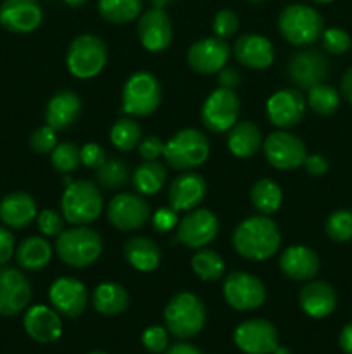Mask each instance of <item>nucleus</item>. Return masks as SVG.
I'll list each match as a JSON object with an SVG mask.
<instances>
[{
	"instance_id": "nucleus-1",
	"label": "nucleus",
	"mask_w": 352,
	"mask_h": 354,
	"mask_svg": "<svg viewBox=\"0 0 352 354\" xmlns=\"http://www.w3.org/2000/svg\"><path fill=\"white\" fill-rule=\"evenodd\" d=\"M231 244L242 258L248 261H266L280 249L282 232L269 216L255 214L237 225L231 235Z\"/></svg>"
},
{
	"instance_id": "nucleus-2",
	"label": "nucleus",
	"mask_w": 352,
	"mask_h": 354,
	"mask_svg": "<svg viewBox=\"0 0 352 354\" xmlns=\"http://www.w3.org/2000/svg\"><path fill=\"white\" fill-rule=\"evenodd\" d=\"M104 241L99 232L86 225H76L62 232L55 241V252L64 265L71 268H86L100 258Z\"/></svg>"
},
{
	"instance_id": "nucleus-3",
	"label": "nucleus",
	"mask_w": 352,
	"mask_h": 354,
	"mask_svg": "<svg viewBox=\"0 0 352 354\" xmlns=\"http://www.w3.org/2000/svg\"><path fill=\"white\" fill-rule=\"evenodd\" d=\"M104 211V196L90 180H76L66 187L61 197V213L71 225H88Z\"/></svg>"
},
{
	"instance_id": "nucleus-4",
	"label": "nucleus",
	"mask_w": 352,
	"mask_h": 354,
	"mask_svg": "<svg viewBox=\"0 0 352 354\" xmlns=\"http://www.w3.org/2000/svg\"><path fill=\"white\" fill-rule=\"evenodd\" d=\"M211 152L209 138L195 128L179 130L166 142L164 161L176 171H192L207 161Z\"/></svg>"
},
{
	"instance_id": "nucleus-5",
	"label": "nucleus",
	"mask_w": 352,
	"mask_h": 354,
	"mask_svg": "<svg viewBox=\"0 0 352 354\" xmlns=\"http://www.w3.org/2000/svg\"><path fill=\"white\" fill-rule=\"evenodd\" d=\"M206 306L193 292H178L164 308V322L169 334L178 339H190L200 334L206 325Z\"/></svg>"
},
{
	"instance_id": "nucleus-6",
	"label": "nucleus",
	"mask_w": 352,
	"mask_h": 354,
	"mask_svg": "<svg viewBox=\"0 0 352 354\" xmlns=\"http://www.w3.org/2000/svg\"><path fill=\"white\" fill-rule=\"evenodd\" d=\"M323 17L313 7L290 3L278 16L280 35L295 47H307L323 35Z\"/></svg>"
},
{
	"instance_id": "nucleus-7",
	"label": "nucleus",
	"mask_w": 352,
	"mask_h": 354,
	"mask_svg": "<svg viewBox=\"0 0 352 354\" xmlns=\"http://www.w3.org/2000/svg\"><path fill=\"white\" fill-rule=\"evenodd\" d=\"M162 100L159 80L148 71H137L126 80L121 93V106L128 116L145 118L157 111Z\"/></svg>"
},
{
	"instance_id": "nucleus-8",
	"label": "nucleus",
	"mask_w": 352,
	"mask_h": 354,
	"mask_svg": "<svg viewBox=\"0 0 352 354\" xmlns=\"http://www.w3.org/2000/svg\"><path fill=\"white\" fill-rule=\"evenodd\" d=\"M109 52L106 41L97 35H79L69 44L66 64L69 73L79 80H90L106 66Z\"/></svg>"
},
{
	"instance_id": "nucleus-9",
	"label": "nucleus",
	"mask_w": 352,
	"mask_h": 354,
	"mask_svg": "<svg viewBox=\"0 0 352 354\" xmlns=\"http://www.w3.org/2000/svg\"><path fill=\"white\" fill-rule=\"evenodd\" d=\"M240 116V99L235 90L219 88L213 90L202 104L200 120L204 127L213 133H226L231 130Z\"/></svg>"
},
{
	"instance_id": "nucleus-10",
	"label": "nucleus",
	"mask_w": 352,
	"mask_h": 354,
	"mask_svg": "<svg viewBox=\"0 0 352 354\" xmlns=\"http://www.w3.org/2000/svg\"><path fill=\"white\" fill-rule=\"evenodd\" d=\"M223 296L233 310L252 311L264 304L266 287L259 277L237 270L224 277Z\"/></svg>"
},
{
	"instance_id": "nucleus-11",
	"label": "nucleus",
	"mask_w": 352,
	"mask_h": 354,
	"mask_svg": "<svg viewBox=\"0 0 352 354\" xmlns=\"http://www.w3.org/2000/svg\"><path fill=\"white\" fill-rule=\"evenodd\" d=\"M262 152L264 158L273 168L290 171L304 165L307 156L306 144L297 135L289 131H273L262 142Z\"/></svg>"
},
{
	"instance_id": "nucleus-12",
	"label": "nucleus",
	"mask_w": 352,
	"mask_h": 354,
	"mask_svg": "<svg viewBox=\"0 0 352 354\" xmlns=\"http://www.w3.org/2000/svg\"><path fill=\"white\" fill-rule=\"evenodd\" d=\"M219 232V220L206 207L188 211L176 225V239L188 249H202L209 245Z\"/></svg>"
},
{
	"instance_id": "nucleus-13",
	"label": "nucleus",
	"mask_w": 352,
	"mask_h": 354,
	"mask_svg": "<svg viewBox=\"0 0 352 354\" xmlns=\"http://www.w3.org/2000/svg\"><path fill=\"white\" fill-rule=\"evenodd\" d=\"M107 218L121 232L140 230L150 218V206L138 194H117L107 204Z\"/></svg>"
},
{
	"instance_id": "nucleus-14",
	"label": "nucleus",
	"mask_w": 352,
	"mask_h": 354,
	"mask_svg": "<svg viewBox=\"0 0 352 354\" xmlns=\"http://www.w3.org/2000/svg\"><path fill=\"white\" fill-rule=\"evenodd\" d=\"M233 341L245 354H273L278 349V330L264 318H252L235 328Z\"/></svg>"
},
{
	"instance_id": "nucleus-15",
	"label": "nucleus",
	"mask_w": 352,
	"mask_h": 354,
	"mask_svg": "<svg viewBox=\"0 0 352 354\" xmlns=\"http://www.w3.org/2000/svg\"><path fill=\"white\" fill-rule=\"evenodd\" d=\"M31 301V283L21 270L0 266V317H16Z\"/></svg>"
},
{
	"instance_id": "nucleus-16",
	"label": "nucleus",
	"mask_w": 352,
	"mask_h": 354,
	"mask_svg": "<svg viewBox=\"0 0 352 354\" xmlns=\"http://www.w3.org/2000/svg\"><path fill=\"white\" fill-rule=\"evenodd\" d=\"M307 109L306 97L297 88H283L273 93L266 104V114L273 127L289 130L302 121Z\"/></svg>"
},
{
	"instance_id": "nucleus-17",
	"label": "nucleus",
	"mask_w": 352,
	"mask_h": 354,
	"mask_svg": "<svg viewBox=\"0 0 352 354\" xmlns=\"http://www.w3.org/2000/svg\"><path fill=\"white\" fill-rule=\"evenodd\" d=\"M231 55L226 40L217 37H207L197 40L186 52V62L190 68L200 75L219 73L228 64Z\"/></svg>"
},
{
	"instance_id": "nucleus-18",
	"label": "nucleus",
	"mask_w": 352,
	"mask_h": 354,
	"mask_svg": "<svg viewBox=\"0 0 352 354\" xmlns=\"http://www.w3.org/2000/svg\"><path fill=\"white\" fill-rule=\"evenodd\" d=\"M52 308L66 318H78L88 306V290L85 283L72 277H61L54 280L48 289Z\"/></svg>"
},
{
	"instance_id": "nucleus-19",
	"label": "nucleus",
	"mask_w": 352,
	"mask_h": 354,
	"mask_svg": "<svg viewBox=\"0 0 352 354\" xmlns=\"http://www.w3.org/2000/svg\"><path fill=\"white\" fill-rule=\"evenodd\" d=\"M328 71H330L328 59L324 57L323 52L316 48H304V50L295 52L286 66L289 78L300 90H309L317 83H323Z\"/></svg>"
},
{
	"instance_id": "nucleus-20",
	"label": "nucleus",
	"mask_w": 352,
	"mask_h": 354,
	"mask_svg": "<svg viewBox=\"0 0 352 354\" xmlns=\"http://www.w3.org/2000/svg\"><path fill=\"white\" fill-rule=\"evenodd\" d=\"M137 31L145 50L157 54L171 45L173 23L164 9L152 7L145 10L138 19Z\"/></svg>"
},
{
	"instance_id": "nucleus-21",
	"label": "nucleus",
	"mask_w": 352,
	"mask_h": 354,
	"mask_svg": "<svg viewBox=\"0 0 352 354\" xmlns=\"http://www.w3.org/2000/svg\"><path fill=\"white\" fill-rule=\"evenodd\" d=\"M38 0H3L0 3V24L10 33H31L41 24Z\"/></svg>"
},
{
	"instance_id": "nucleus-22",
	"label": "nucleus",
	"mask_w": 352,
	"mask_h": 354,
	"mask_svg": "<svg viewBox=\"0 0 352 354\" xmlns=\"http://www.w3.org/2000/svg\"><path fill=\"white\" fill-rule=\"evenodd\" d=\"M23 327L26 334L40 344H52L62 335L61 315L54 308L43 304L28 308L23 318Z\"/></svg>"
},
{
	"instance_id": "nucleus-23",
	"label": "nucleus",
	"mask_w": 352,
	"mask_h": 354,
	"mask_svg": "<svg viewBox=\"0 0 352 354\" xmlns=\"http://www.w3.org/2000/svg\"><path fill=\"white\" fill-rule=\"evenodd\" d=\"M207 194V183L202 175L195 171H183L171 182L168 190V201L173 209L192 211L199 206Z\"/></svg>"
},
{
	"instance_id": "nucleus-24",
	"label": "nucleus",
	"mask_w": 352,
	"mask_h": 354,
	"mask_svg": "<svg viewBox=\"0 0 352 354\" xmlns=\"http://www.w3.org/2000/svg\"><path fill=\"white\" fill-rule=\"evenodd\" d=\"M233 55L242 66L248 69H266L275 61V47L264 35L247 33L237 38Z\"/></svg>"
},
{
	"instance_id": "nucleus-25",
	"label": "nucleus",
	"mask_w": 352,
	"mask_h": 354,
	"mask_svg": "<svg viewBox=\"0 0 352 354\" xmlns=\"http://www.w3.org/2000/svg\"><path fill=\"white\" fill-rule=\"evenodd\" d=\"M280 270L285 277L295 282H309L320 272V258L314 249L307 245H290L280 256Z\"/></svg>"
},
{
	"instance_id": "nucleus-26",
	"label": "nucleus",
	"mask_w": 352,
	"mask_h": 354,
	"mask_svg": "<svg viewBox=\"0 0 352 354\" xmlns=\"http://www.w3.org/2000/svg\"><path fill=\"white\" fill-rule=\"evenodd\" d=\"M38 207L37 201L23 190L10 192L0 201V220L7 228L21 230L37 220Z\"/></svg>"
},
{
	"instance_id": "nucleus-27",
	"label": "nucleus",
	"mask_w": 352,
	"mask_h": 354,
	"mask_svg": "<svg viewBox=\"0 0 352 354\" xmlns=\"http://www.w3.org/2000/svg\"><path fill=\"white\" fill-rule=\"evenodd\" d=\"M299 304L311 318H326L337 308V292L323 280H309L299 292Z\"/></svg>"
},
{
	"instance_id": "nucleus-28",
	"label": "nucleus",
	"mask_w": 352,
	"mask_h": 354,
	"mask_svg": "<svg viewBox=\"0 0 352 354\" xmlns=\"http://www.w3.org/2000/svg\"><path fill=\"white\" fill-rule=\"evenodd\" d=\"M79 114H81V99L72 90H61L48 100L45 121L55 131H64L78 121Z\"/></svg>"
},
{
	"instance_id": "nucleus-29",
	"label": "nucleus",
	"mask_w": 352,
	"mask_h": 354,
	"mask_svg": "<svg viewBox=\"0 0 352 354\" xmlns=\"http://www.w3.org/2000/svg\"><path fill=\"white\" fill-rule=\"evenodd\" d=\"M123 256L130 266L141 273H150L159 268L162 261V251L152 239L145 235H135L126 241L123 248Z\"/></svg>"
},
{
	"instance_id": "nucleus-30",
	"label": "nucleus",
	"mask_w": 352,
	"mask_h": 354,
	"mask_svg": "<svg viewBox=\"0 0 352 354\" xmlns=\"http://www.w3.org/2000/svg\"><path fill=\"white\" fill-rule=\"evenodd\" d=\"M228 149L233 156L242 159L252 158L262 149L261 128L252 121H240L228 131Z\"/></svg>"
},
{
	"instance_id": "nucleus-31",
	"label": "nucleus",
	"mask_w": 352,
	"mask_h": 354,
	"mask_svg": "<svg viewBox=\"0 0 352 354\" xmlns=\"http://www.w3.org/2000/svg\"><path fill=\"white\" fill-rule=\"evenodd\" d=\"M16 261L23 272H40L50 263L52 245L45 237L31 235L16 248Z\"/></svg>"
},
{
	"instance_id": "nucleus-32",
	"label": "nucleus",
	"mask_w": 352,
	"mask_h": 354,
	"mask_svg": "<svg viewBox=\"0 0 352 354\" xmlns=\"http://www.w3.org/2000/svg\"><path fill=\"white\" fill-rule=\"evenodd\" d=\"M93 308L104 317H117L124 313L130 304V294L116 282H104L97 286L92 296Z\"/></svg>"
},
{
	"instance_id": "nucleus-33",
	"label": "nucleus",
	"mask_w": 352,
	"mask_h": 354,
	"mask_svg": "<svg viewBox=\"0 0 352 354\" xmlns=\"http://www.w3.org/2000/svg\"><path fill=\"white\" fill-rule=\"evenodd\" d=\"M168 180V169L159 161H144L135 168L131 183L141 196H155Z\"/></svg>"
},
{
	"instance_id": "nucleus-34",
	"label": "nucleus",
	"mask_w": 352,
	"mask_h": 354,
	"mask_svg": "<svg viewBox=\"0 0 352 354\" xmlns=\"http://www.w3.org/2000/svg\"><path fill=\"white\" fill-rule=\"evenodd\" d=\"M251 203L259 214L276 213L283 203L282 187L269 178L257 180L251 189Z\"/></svg>"
},
{
	"instance_id": "nucleus-35",
	"label": "nucleus",
	"mask_w": 352,
	"mask_h": 354,
	"mask_svg": "<svg viewBox=\"0 0 352 354\" xmlns=\"http://www.w3.org/2000/svg\"><path fill=\"white\" fill-rule=\"evenodd\" d=\"M192 270L204 282H216L226 273V263L214 249H199L192 258Z\"/></svg>"
},
{
	"instance_id": "nucleus-36",
	"label": "nucleus",
	"mask_w": 352,
	"mask_h": 354,
	"mask_svg": "<svg viewBox=\"0 0 352 354\" xmlns=\"http://www.w3.org/2000/svg\"><path fill=\"white\" fill-rule=\"evenodd\" d=\"M99 12L107 23L126 24L140 16L144 2L141 0H99Z\"/></svg>"
},
{
	"instance_id": "nucleus-37",
	"label": "nucleus",
	"mask_w": 352,
	"mask_h": 354,
	"mask_svg": "<svg viewBox=\"0 0 352 354\" xmlns=\"http://www.w3.org/2000/svg\"><path fill=\"white\" fill-rule=\"evenodd\" d=\"M307 107L320 116H331L340 106V95L333 86L317 83L307 90Z\"/></svg>"
},
{
	"instance_id": "nucleus-38",
	"label": "nucleus",
	"mask_w": 352,
	"mask_h": 354,
	"mask_svg": "<svg viewBox=\"0 0 352 354\" xmlns=\"http://www.w3.org/2000/svg\"><path fill=\"white\" fill-rule=\"evenodd\" d=\"M141 140V128L133 118H119L110 128V142L121 152H130Z\"/></svg>"
},
{
	"instance_id": "nucleus-39",
	"label": "nucleus",
	"mask_w": 352,
	"mask_h": 354,
	"mask_svg": "<svg viewBox=\"0 0 352 354\" xmlns=\"http://www.w3.org/2000/svg\"><path fill=\"white\" fill-rule=\"evenodd\" d=\"M50 165L55 171L68 175V173L76 171L81 165V156H79V147L72 142H62L55 145L54 151L50 152Z\"/></svg>"
},
{
	"instance_id": "nucleus-40",
	"label": "nucleus",
	"mask_w": 352,
	"mask_h": 354,
	"mask_svg": "<svg viewBox=\"0 0 352 354\" xmlns=\"http://www.w3.org/2000/svg\"><path fill=\"white\" fill-rule=\"evenodd\" d=\"M130 178V168L121 159H106L100 168H97V180L106 189H119Z\"/></svg>"
},
{
	"instance_id": "nucleus-41",
	"label": "nucleus",
	"mask_w": 352,
	"mask_h": 354,
	"mask_svg": "<svg viewBox=\"0 0 352 354\" xmlns=\"http://www.w3.org/2000/svg\"><path fill=\"white\" fill-rule=\"evenodd\" d=\"M324 232L333 242L352 241V211H333L324 223Z\"/></svg>"
},
{
	"instance_id": "nucleus-42",
	"label": "nucleus",
	"mask_w": 352,
	"mask_h": 354,
	"mask_svg": "<svg viewBox=\"0 0 352 354\" xmlns=\"http://www.w3.org/2000/svg\"><path fill=\"white\" fill-rule=\"evenodd\" d=\"M321 41H323L324 50L333 55L345 54L351 48L352 44L349 33L342 30V28H328V30H323Z\"/></svg>"
},
{
	"instance_id": "nucleus-43",
	"label": "nucleus",
	"mask_w": 352,
	"mask_h": 354,
	"mask_svg": "<svg viewBox=\"0 0 352 354\" xmlns=\"http://www.w3.org/2000/svg\"><path fill=\"white\" fill-rule=\"evenodd\" d=\"M238 26H240V21H238V16L235 10L221 9L219 12L214 16V21H213L214 37L226 40V38H231L235 33H237Z\"/></svg>"
},
{
	"instance_id": "nucleus-44",
	"label": "nucleus",
	"mask_w": 352,
	"mask_h": 354,
	"mask_svg": "<svg viewBox=\"0 0 352 354\" xmlns=\"http://www.w3.org/2000/svg\"><path fill=\"white\" fill-rule=\"evenodd\" d=\"M57 145V131L48 124L37 128L30 137V147L37 154H50Z\"/></svg>"
},
{
	"instance_id": "nucleus-45",
	"label": "nucleus",
	"mask_w": 352,
	"mask_h": 354,
	"mask_svg": "<svg viewBox=\"0 0 352 354\" xmlns=\"http://www.w3.org/2000/svg\"><path fill=\"white\" fill-rule=\"evenodd\" d=\"M64 216L62 213H57L54 209H43L38 213L37 216V225L38 230L45 235V237H55L64 232Z\"/></svg>"
},
{
	"instance_id": "nucleus-46",
	"label": "nucleus",
	"mask_w": 352,
	"mask_h": 354,
	"mask_svg": "<svg viewBox=\"0 0 352 354\" xmlns=\"http://www.w3.org/2000/svg\"><path fill=\"white\" fill-rule=\"evenodd\" d=\"M141 344L148 353L162 354L168 349V330L161 325H152L141 334Z\"/></svg>"
},
{
	"instance_id": "nucleus-47",
	"label": "nucleus",
	"mask_w": 352,
	"mask_h": 354,
	"mask_svg": "<svg viewBox=\"0 0 352 354\" xmlns=\"http://www.w3.org/2000/svg\"><path fill=\"white\" fill-rule=\"evenodd\" d=\"M79 156H81V165H85L86 168L95 169L100 168L107 159L106 149L100 144H95V142H88L83 147H79Z\"/></svg>"
},
{
	"instance_id": "nucleus-48",
	"label": "nucleus",
	"mask_w": 352,
	"mask_h": 354,
	"mask_svg": "<svg viewBox=\"0 0 352 354\" xmlns=\"http://www.w3.org/2000/svg\"><path fill=\"white\" fill-rule=\"evenodd\" d=\"M164 145L166 142H162L157 135H148V137L141 138L137 149L144 161H157L164 154Z\"/></svg>"
},
{
	"instance_id": "nucleus-49",
	"label": "nucleus",
	"mask_w": 352,
	"mask_h": 354,
	"mask_svg": "<svg viewBox=\"0 0 352 354\" xmlns=\"http://www.w3.org/2000/svg\"><path fill=\"white\" fill-rule=\"evenodd\" d=\"M178 214H176V211L173 207L171 209L162 207V209L155 211V214L152 216V227L162 234V232H171L178 225Z\"/></svg>"
},
{
	"instance_id": "nucleus-50",
	"label": "nucleus",
	"mask_w": 352,
	"mask_h": 354,
	"mask_svg": "<svg viewBox=\"0 0 352 354\" xmlns=\"http://www.w3.org/2000/svg\"><path fill=\"white\" fill-rule=\"evenodd\" d=\"M16 252V241L7 227H0V266H6Z\"/></svg>"
},
{
	"instance_id": "nucleus-51",
	"label": "nucleus",
	"mask_w": 352,
	"mask_h": 354,
	"mask_svg": "<svg viewBox=\"0 0 352 354\" xmlns=\"http://www.w3.org/2000/svg\"><path fill=\"white\" fill-rule=\"evenodd\" d=\"M302 166L311 176H323L328 171V161L320 154L306 156Z\"/></svg>"
},
{
	"instance_id": "nucleus-52",
	"label": "nucleus",
	"mask_w": 352,
	"mask_h": 354,
	"mask_svg": "<svg viewBox=\"0 0 352 354\" xmlns=\"http://www.w3.org/2000/svg\"><path fill=\"white\" fill-rule=\"evenodd\" d=\"M240 80H242L240 73H238L235 68H228V66H224V68L219 71V83L223 88L235 90L238 85H240Z\"/></svg>"
},
{
	"instance_id": "nucleus-53",
	"label": "nucleus",
	"mask_w": 352,
	"mask_h": 354,
	"mask_svg": "<svg viewBox=\"0 0 352 354\" xmlns=\"http://www.w3.org/2000/svg\"><path fill=\"white\" fill-rule=\"evenodd\" d=\"M338 344H340L342 351L345 354H352V322L342 328L340 337H338Z\"/></svg>"
},
{
	"instance_id": "nucleus-54",
	"label": "nucleus",
	"mask_w": 352,
	"mask_h": 354,
	"mask_svg": "<svg viewBox=\"0 0 352 354\" xmlns=\"http://www.w3.org/2000/svg\"><path fill=\"white\" fill-rule=\"evenodd\" d=\"M164 354H202L199 348H195L193 344H188V342H176L171 348H168Z\"/></svg>"
},
{
	"instance_id": "nucleus-55",
	"label": "nucleus",
	"mask_w": 352,
	"mask_h": 354,
	"mask_svg": "<svg viewBox=\"0 0 352 354\" xmlns=\"http://www.w3.org/2000/svg\"><path fill=\"white\" fill-rule=\"evenodd\" d=\"M340 90H342V95H344V99L347 100L349 104H352V66L347 69V71H345L344 78H342Z\"/></svg>"
},
{
	"instance_id": "nucleus-56",
	"label": "nucleus",
	"mask_w": 352,
	"mask_h": 354,
	"mask_svg": "<svg viewBox=\"0 0 352 354\" xmlns=\"http://www.w3.org/2000/svg\"><path fill=\"white\" fill-rule=\"evenodd\" d=\"M150 2H152V6L157 7V9H164V7L171 6L175 0H150Z\"/></svg>"
},
{
	"instance_id": "nucleus-57",
	"label": "nucleus",
	"mask_w": 352,
	"mask_h": 354,
	"mask_svg": "<svg viewBox=\"0 0 352 354\" xmlns=\"http://www.w3.org/2000/svg\"><path fill=\"white\" fill-rule=\"evenodd\" d=\"M64 2L71 7H81V6H85L88 0H64Z\"/></svg>"
},
{
	"instance_id": "nucleus-58",
	"label": "nucleus",
	"mask_w": 352,
	"mask_h": 354,
	"mask_svg": "<svg viewBox=\"0 0 352 354\" xmlns=\"http://www.w3.org/2000/svg\"><path fill=\"white\" fill-rule=\"evenodd\" d=\"M273 354H290L289 351H286V349L285 348H280V346H278V349H276V351L275 353H273Z\"/></svg>"
},
{
	"instance_id": "nucleus-59",
	"label": "nucleus",
	"mask_w": 352,
	"mask_h": 354,
	"mask_svg": "<svg viewBox=\"0 0 352 354\" xmlns=\"http://www.w3.org/2000/svg\"><path fill=\"white\" fill-rule=\"evenodd\" d=\"M313 2H316V3H330V2H333V0H313Z\"/></svg>"
},
{
	"instance_id": "nucleus-60",
	"label": "nucleus",
	"mask_w": 352,
	"mask_h": 354,
	"mask_svg": "<svg viewBox=\"0 0 352 354\" xmlns=\"http://www.w3.org/2000/svg\"><path fill=\"white\" fill-rule=\"evenodd\" d=\"M88 354H107V353H102V351H93V353H88Z\"/></svg>"
},
{
	"instance_id": "nucleus-61",
	"label": "nucleus",
	"mask_w": 352,
	"mask_h": 354,
	"mask_svg": "<svg viewBox=\"0 0 352 354\" xmlns=\"http://www.w3.org/2000/svg\"><path fill=\"white\" fill-rule=\"evenodd\" d=\"M251 2H264V0H251Z\"/></svg>"
}]
</instances>
